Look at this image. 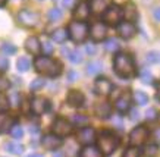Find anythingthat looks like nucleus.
I'll return each instance as SVG.
<instances>
[{
  "instance_id": "7ed1b4c3",
  "label": "nucleus",
  "mask_w": 160,
  "mask_h": 157,
  "mask_svg": "<svg viewBox=\"0 0 160 157\" xmlns=\"http://www.w3.org/2000/svg\"><path fill=\"white\" fill-rule=\"evenodd\" d=\"M113 69L122 78H131L135 75V65L131 56L125 53H119L115 56L113 60Z\"/></svg>"
},
{
  "instance_id": "c85d7f7f",
  "label": "nucleus",
  "mask_w": 160,
  "mask_h": 157,
  "mask_svg": "<svg viewBox=\"0 0 160 157\" xmlns=\"http://www.w3.org/2000/svg\"><path fill=\"white\" fill-rule=\"evenodd\" d=\"M104 49L109 52V53H113V52H116L119 49V41L116 38H109L106 40V43H104Z\"/></svg>"
},
{
  "instance_id": "f3484780",
  "label": "nucleus",
  "mask_w": 160,
  "mask_h": 157,
  "mask_svg": "<svg viewBox=\"0 0 160 157\" xmlns=\"http://www.w3.org/2000/svg\"><path fill=\"white\" fill-rule=\"evenodd\" d=\"M84 94L81 91H78V90H72V91H69L68 97H66V101H68L72 107H81L84 104Z\"/></svg>"
},
{
  "instance_id": "c9c22d12",
  "label": "nucleus",
  "mask_w": 160,
  "mask_h": 157,
  "mask_svg": "<svg viewBox=\"0 0 160 157\" xmlns=\"http://www.w3.org/2000/svg\"><path fill=\"white\" fill-rule=\"evenodd\" d=\"M15 52H16V47H15L13 44H9V43H5V44L2 46V53L3 54H13Z\"/></svg>"
},
{
  "instance_id": "cd10ccee",
  "label": "nucleus",
  "mask_w": 160,
  "mask_h": 157,
  "mask_svg": "<svg viewBox=\"0 0 160 157\" xmlns=\"http://www.w3.org/2000/svg\"><path fill=\"white\" fill-rule=\"evenodd\" d=\"M16 66H18V71L21 72H27L31 66V62H29L28 57H19V59L16 60Z\"/></svg>"
},
{
  "instance_id": "5701e85b",
  "label": "nucleus",
  "mask_w": 160,
  "mask_h": 157,
  "mask_svg": "<svg viewBox=\"0 0 160 157\" xmlns=\"http://www.w3.org/2000/svg\"><path fill=\"white\" fill-rule=\"evenodd\" d=\"M81 157H103V154L98 151L97 147H94V145H85L82 148V151H81Z\"/></svg>"
},
{
  "instance_id": "864d4df0",
  "label": "nucleus",
  "mask_w": 160,
  "mask_h": 157,
  "mask_svg": "<svg viewBox=\"0 0 160 157\" xmlns=\"http://www.w3.org/2000/svg\"><path fill=\"white\" fill-rule=\"evenodd\" d=\"M28 157H43L41 154H31V156H28Z\"/></svg>"
},
{
  "instance_id": "4be33fe9",
  "label": "nucleus",
  "mask_w": 160,
  "mask_h": 157,
  "mask_svg": "<svg viewBox=\"0 0 160 157\" xmlns=\"http://www.w3.org/2000/svg\"><path fill=\"white\" fill-rule=\"evenodd\" d=\"M13 125V118L9 115H0V132H8V129H10Z\"/></svg>"
},
{
  "instance_id": "f704fd0d",
  "label": "nucleus",
  "mask_w": 160,
  "mask_h": 157,
  "mask_svg": "<svg viewBox=\"0 0 160 157\" xmlns=\"http://www.w3.org/2000/svg\"><path fill=\"white\" fill-rule=\"evenodd\" d=\"M157 153H159V148H157V145H156V144H151V145H148V147L146 148L144 154H146L147 157H154V156H157Z\"/></svg>"
},
{
  "instance_id": "aec40b11",
  "label": "nucleus",
  "mask_w": 160,
  "mask_h": 157,
  "mask_svg": "<svg viewBox=\"0 0 160 157\" xmlns=\"http://www.w3.org/2000/svg\"><path fill=\"white\" fill-rule=\"evenodd\" d=\"M25 49H27L28 53L38 56L40 52H41V43H40V40L37 37H28L27 41H25Z\"/></svg>"
},
{
  "instance_id": "7c9ffc66",
  "label": "nucleus",
  "mask_w": 160,
  "mask_h": 157,
  "mask_svg": "<svg viewBox=\"0 0 160 157\" xmlns=\"http://www.w3.org/2000/svg\"><path fill=\"white\" fill-rule=\"evenodd\" d=\"M47 16H49V19L50 21H53V22H56V21L59 19H62V10L59 9V7H53V9H50L49 10V13H47Z\"/></svg>"
},
{
  "instance_id": "4c0bfd02",
  "label": "nucleus",
  "mask_w": 160,
  "mask_h": 157,
  "mask_svg": "<svg viewBox=\"0 0 160 157\" xmlns=\"http://www.w3.org/2000/svg\"><path fill=\"white\" fill-rule=\"evenodd\" d=\"M9 107V100L3 93H0V112H5Z\"/></svg>"
},
{
  "instance_id": "603ef678",
  "label": "nucleus",
  "mask_w": 160,
  "mask_h": 157,
  "mask_svg": "<svg viewBox=\"0 0 160 157\" xmlns=\"http://www.w3.org/2000/svg\"><path fill=\"white\" fill-rule=\"evenodd\" d=\"M6 2H8V0H0V7H2V6H5Z\"/></svg>"
},
{
  "instance_id": "393cba45",
  "label": "nucleus",
  "mask_w": 160,
  "mask_h": 157,
  "mask_svg": "<svg viewBox=\"0 0 160 157\" xmlns=\"http://www.w3.org/2000/svg\"><path fill=\"white\" fill-rule=\"evenodd\" d=\"M6 150L15 156H19L21 153L24 151V145H21L19 142H8L6 144Z\"/></svg>"
},
{
  "instance_id": "c03bdc74",
  "label": "nucleus",
  "mask_w": 160,
  "mask_h": 157,
  "mask_svg": "<svg viewBox=\"0 0 160 157\" xmlns=\"http://www.w3.org/2000/svg\"><path fill=\"white\" fill-rule=\"evenodd\" d=\"M9 68V60L5 56H0V71H6Z\"/></svg>"
},
{
  "instance_id": "423d86ee",
  "label": "nucleus",
  "mask_w": 160,
  "mask_h": 157,
  "mask_svg": "<svg viewBox=\"0 0 160 157\" xmlns=\"http://www.w3.org/2000/svg\"><path fill=\"white\" fill-rule=\"evenodd\" d=\"M103 21L104 25H118L122 21V9L118 5H110L103 12Z\"/></svg>"
},
{
  "instance_id": "a18cd8bd",
  "label": "nucleus",
  "mask_w": 160,
  "mask_h": 157,
  "mask_svg": "<svg viewBox=\"0 0 160 157\" xmlns=\"http://www.w3.org/2000/svg\"><path fill=\"white\" fill-rule=\"evenodd\" d=\"M156 116H157V110H156L154 107H151L147 110V119L148 120H153V119H156Z\"/></svg>"
},
{
  "instance_id": "39448f33",
  "label": "nucleus",
  "mask_w": 160,
  "mask_h": 157,
  "mask_svg": "<svg viewBox=\"0 0 160 157\" xmlns=\"http://www.w3.org/2000/svg\"><path fill=\"white\" fill-rule=\"evenodd\" d=\"M148 135H150V131L144 125H140V126L134 128L131 131V134H129V144H131V147H140V145H142L148 140Z\"/></svg>"
},
{
  "instance_id": "8fccbe9b",
  "label": "nucleus",
  "mask_w": 160,
  "mask_h": 157,
  "mask_svg": "<svg viewBox=\"0 0 160 157\" xmlns=\"http://www.w3.org/2000/svg\"><path fill=\"white\" fill-rule=\"evenodd\" d=\"M154 19L159 21V7H156V10H154Z\"/></svg>"
},
{
  "instance_id": "79ce46f5",
  "label": "nucleus",
  "mask_w": 160,
  "mask_h": 157,
  "mask_svg": "<svg viewBox=\"0 0 160 157\" xmlns=\"http://www.w3.org/2000/svg\"><path fill=\"white\" fill-rule=\"evenodd\" d=\"M43 85H44V79H41V78H38V79H34L32 82H31V90L32 91H37V90H40V88H43Z\"/></svg>"
},
{
  "instance_id": "2eb2a0df",
  "label": "nucleus",
  "mask_w": 160,
  "mask_h": 157,
  "mask_svg": "<svg viewBox=\"0 0 160 157\" xmlns=\"http://www.w3.org/2000/svg\"><path fill=\"white\" fill-rule=\"evenodd\" d=\"M122 9V18H125V21L128 22H134L138 18V10H137V6L132 3V2H128L123 5Z\"/></svg>"
},
{
  "instance_id": "de8ad7c7",
  "label": "nucleus",
  "mask_w": 160,
  "mask_h": 157,
  "mask_svg": "<svg viewBox=\"0 0 160 157\" xmlns=\"http://www.w3.org/2000/svg\"><path fill=\"white\" fill-rule=\"evenodd\" d=\"M129 118H131V120H137V119H140V112H138L137 109H134V110L131 112V116H129Z\"/></svg>"
},
{
  "instance_id": "20e7f679",
  "label": "nucleus",
  "mask_w": 160,
  "mask_h": 157,
  "mask_svg": "<svg viewBox=\"0 0 160 157\" xmlns=\"http://www.w3.org/2000/svg\"><path fill=\"white\" fill-rule=\"evenodd\" d=\"M88 35V25L82 21H73L68 27V37L77 41V43H82Z\"/></svg>"
},
{
  "instance_id": "49530a36",
  "label": "nucleus",
  "mask_w": 160,
  "mask_h": 157,
  "mask_svg": "<svg viewBox=\"0 0 160 157\" xmlns=\"http://www.w3.org/2000/svg\"><path fill=\"white\" fill-rule=\"evenodd\" d=\"M62 3L66 9H71V7H73V6L77 5V0H62Z\"/></svg>"
},
{
  "instance_id": "4468645a",
  "label": "nucleus",
  "mask_w": 160,
  "mask_h": 157,
  "mask_svg": "<svg viewBox=\"0 0 160 157\" xmlns=\"http://www.w3.org/2000/svg\"><path fill=\"white\" fill-rule=\"evenodd\" d=\"M112 88H113V84L107 78H98V79H96V82H94V90H96V93L100 94V96H109Z\"/></svg>"
},
{
  "instance_id": "a878e982",
  "label": "nucleus",
  "mask_w": 160,
  "mask_h": 157,
  "mask_svg": "<svg viewBox=\"0 0 160 157\" xmlns=\"http://www.w3.org/2000/svg\"><path fill=\"white\" fill-rule=\"evenodd\" d=\"M134 100L138 106H146L148 103V96L144 91H135L134 93Z\"/></svg>"
},
{
  "instance_id": "1a4fd4ad",
  "label": "nucleus",
  "mask_w": 160,
  "mask_h": 157,
  "mask_svg": "<svg viewBox=\"0 0 160 157\" xmlns=\"http://www.w3.org/2000/svg\"><path fill=\"white\" fill-rule=\"evenodd\" d=\"M96 131L90 126H85V128H81L77 134V140L79 144H84V145H90L92 142L96 141Z\"/></svg>"
},
{
  "instance_id": "2f4dec72",
  "label": "nucleus",
  "mask_w": 160,
  "mask_h": 157,
  "mask_svg": "<svg viewBox=\"0 0 160 157\" xmlns=\"http://www.w3.org/2000/svg\"><path fill=\"white\" fill-rule=\"evenodd\" d=\"M140 78L144 84H151L153 82V75H151V72L148 71V69H142V71H141Z\"/></svg>"
},
{
  "instance_id": "a211bd4d",
  "label": "nucleus",
  "mask_w": 160,
  "mask_h": 157,
  "mask_svg": "<svg viewBox=\"0 0 160 157\" xmlns=\"http://www.w3.org/2000/svg\"><path fill=\"white\" fill-rule=\"evenodd\" d=\"M88 16H90V6H88V3H85V2L78 3V6L73 10V18L77 21H82L84 22Z\"/></svg>"
},
{
  "instance_id": "3c124183",
  "label": "nucleus",
  "mask_w": 160,
  "mask_h": 157,
  "mask_svg": "<svg viewBox=\"0 0 160 157\" xmlns=\"http://www.w3.org/2000/svg\"><path fill=\"white\" fill-rule=\"evenodd\" d=\"M75 76H77V74H72V72H71V74H69V81H75Z\"/></svg>"
},
{
  "instance_id": "c756f323",
  "label": "nucleus",
  "mask_w": 160,
  "mask_h": 157,
  "mask_svg": "<svg viewBox=\"0 0 160 157\" xmlns=\"http://www.w3.org/2000/svg\"><path fill=\"white\" fill-rule=\"evenodd\" d=\"M68 59L72 62V63H81L82 62V56H81V53L78 52V50H69L68 52Z\"/></svg>"
},
{
  "instance_id": "72a5a7b5",
  "label": "nucleus",
  "mask_w": 160,
  "mask_h": 157,
  "mask_svg": "<svg viewBox=\"0 0 160 157\" xmlns=\"http://www.w3.org/2000/svg\"><path fill=\"white\" fill-rule=\"evenodd\" d=\"M10 132H12V137H13V138L19 140V138H22V135H24V129H22L19 125H12V128H10Z\"/></svg>"
},
{
  "instance_id": "6ab92c4d",
  "label": "nucleus",
  "mask_w": 160,
  "mask_h": 157,
  "mask_svg": "<svg viewBox=\"0 0 160 157\" xmlns=\"http://www.w3.org/2000/svg\"><path fill=\"white\" fill-rule=\"evenodd\" d=\"M112 5V0H91L90 2V10L96 15H100Z\"/></svg>"
},
{
  "instance_id": "bb28decb",
  "label": "nucleus",
  "mask_w": 160,
  "mask_h": 157,
  "mask_svg": "<svg viewBox=\"0 0 160 157\" xmlns=\"http://www.w3.org/2000/svg\"><path fill=\"white\" fill-rule=\"evenodd\" d=\"M103 65L102 62H90V65L87 66V72L90 75H97L98 72H102Z\"/></svg>"
},
{
  "instance_id": "37998d69",
  "label": "nucleus",
  "mask_w": 160,
  "mask_h": 157,
  "mask_svg": "<svg viewBox=\"0 0 160 157\" xmlns=\"http://www.w3.org/2000/svg\"><path fill=\"white\" fill-rule=\"evenodd\" d=\"M8 100H9V103H12V106H19V94L16 93V91H13V93L10 94L9 97H8Z\"/></svg>"
},
{
  "instance_id": "ea45409f",
  "label": "nucleus",
  "mask_w": 160,
  "mask_h": 157,
  "mask_svg": "<svg viewBox=\"0 0 160 157\" xmlns=\"http://www.w3.org/2000/svg\"><path fill=\"white\" fill-rule=\"evenodd\" d=\"M159 53L157 52H150V53H147V57L146 60L148 62V63H157L159 62Z\"/></svg>"
},
{
  "instance_id": "9b49d317",
  "label": "nucleus",
  "mask_w": 160,
  "mask_h": 157,
  "mask_svg": "<svg viewBox=\"0 0 160 157\" xmlns=\"http://www.w3.org/2000/svg\"><path fill=\"white\" fill-rule=\"evenodd\" d=\"M88 32H90V35H91V38L94 41H102V40L106 38L107 28L103 22H94L91 25V28L88 30Z\"/></svg>"
},
{
  "instance_id": "dca6fc26",
  "label": "nucleus",
  "mask_w": 160,
  "mask_h": 157,
  "mask_svg": "<svg viewBox=\"0 0 160 157\" xmlns=\"http://www.w3.org/2000/svg\"><path fill=\"white\" fill-rule=\"evenodd\" d=\"M115 107L119 113H125L129 110L131 107V94L129 93H123L119 98H116L115 101Z\"/></svg>"
},
{
  "instance_id": "473e14b6",
  "label": "nucleus",
  "mask_w": 160,
  "mask_h": 157,
  "mask_svg": "<svg viewBox=\"0 0 160 157\" xmlns=\"http://www.w3.org/2000/svg\"><path fill=\"white\" fill-rule=\"evenodd\" d=\"M73 123L78 125V126H85L88 123V118L85 115H75L73 116Z\"/></svg>"
},
{
  "instance_id": "a19ab883",
  "label": "nucleus",
  "mask_w": 160,
  "mask_h": 157,
  "mask_svg": "<svg viewBox=\"0 0 160 157\" xmlns=\"http://www.w3.org/2000/svg\"><path fill=\"white\" fill-rule=\"evenodd\" d=\"M9 87H10V81L6 78V76H2V75H0V93H2V91H6Z\"/></svg>"
},
{
  "instance_id": "412c9836",
  "label": "nucleus",
  "mask_w": 160,
  "mask_h": 157,
  "mask_svg": "<svg viewBox=\"0 0 160 157\" xmlns=\"http://www.w3.org/2000/svg\"><path fill=\"white\" fill-rule=\"evenodd\" d=\"M94 112L97 115L98 118L102 119H107L112 115V106L106 101H102V103H97L96 107H94Z\"/></svg>"
},
{
  "instance_id": "f8f14e48",
  "label": "nucleus",
  "mask_w": 160,
  "mask_h": 157,
  "mask_svg": "<svg viewBox=\"0 0 160 157\" xmlns=\"http://www.w3.org/2000/svg\"><path fill=\"white\" fill-rule=\"evenodd\" d=\"M118 32H119V35H121L122 38L129 40L137 34V28L132 22L125 21V22H119L118 24Z\"/></svg>"
},
{
  "instance_id": "09e8293b",
  "label": "nucleus",
  "mask_w": 160,
  "mask_h": 157,
  "mask_svg": "<svg viewBox=\"0 0 160 157\" xmlns=\"http://www.w3.org/2000/svg\"><path fill=\"white\" fill-rule=\"evenodd\" d=\"M85 52H87L88 54H94L96 53V47H94V46H85Z\"/></svg>"
},
{
  "instance_id": "58836bf2",
  "label": "nucleus",
  "mask_w": 160,
  "mask_h": 157,
  "mask_svg": "<svg viewBox=\"0 0 160 157\" xmlns=\"http://www.w3.org/2000/svg\"><path fill=\"white\" fill-rule=\"evenodd\" d=\"M122 157H140V151H138L137 147H129L125 153H123Z\"/></svg>"
},
{
  "instance_id": "e433bc0d",
  "label": "nucleus",
  "mask_w": 160,
  "mask_h": 157,
  "mask_svg": "<svg viewBox=\"0 0 160 157\" xmlns=\"http://www.w3.org/2000/svg\"><path fill=\"white\" fill-rule=\"evenodd\" d=\"M41 47H43V52L46 54H52L53 53V50H54V47H53V44H52V41H50V40H44Z\"/></svg>"
},
{
  "instance_id": "b1692460",
  "label": "nucleus",
  "mask_w": 160,
  "mask_h": 157,
  "mask_svg": "<svg viewBox=\"0 0 160 157\" xmlns=\"http://www.w3.org/2000/svg\"><path fill=\"white\" fill-rule=\"evenodd\" d=\"M66 38H68V31L65 30V28H58L52 34V40H53L54 43H65Z\"/></svg>"
},
{
  "instance_id": "0eeeda50",
  "label": "nucleus",
  "mask_w": 160,
  "mask_h": 157,
  "mask_svg": "<svg viewBox=\"0 0 160 157\" xmlns=\"http://www.w3.org/2000/svg\"><path fill=\"white\" fill-rule=\"evenodd\" d=\"M38 19H40L38 13L34 12V10L24 9L18 13V21H19V24L22 25V27H27V28L35 27V25L38 24Z\"/></svg>"
},
{
  "instance_id": "f03ea898",
  "label": "nucleus",
  "mask_w": 160,
  "mask_h": 157,
  "mask_svg": "<svg viewBox=\"0 0 160 157\" xmlns=\"http://www.w3.org/2000/svg\"><path fill=\"white\" fill-rule=\"evenodd\" d=\"M97 141V148L103 156H109L113 151H116V148L121 144V140L116 134L110 132V131H103L98 134V137H96Z\"/></svg>"
},
{
  "instance_id": "ddd939ff",
  "label": "nucleus",
  "mask_w": 160,
  "mask_h": 157,
  "mask_svg": "<svg viewBox=\"0 0 160 157\" xmlns=\"http://www.w3.org/2000/svg\"><path fill=\"white\" fill-rule=\"evenodd\" d=\"M41 145L46 150H58L62 145V140H60V137L54 135V134H47V135H44L41 138Z\"/></svg>"
},
{
  "instance_id": "f257e3e1",
  "label": "nucleus",
  "mask_w": 160,
  "mask_h": 157,
  "mask_svg": "<svg viewBox=\"0 0 160 157\" xmlns=\"http://www.w3.org/2000/svg\"><path fill=\"white\" fill-rule=\"evenodd\" d=\"M35 71L38 74L44 75V76H59L62 74V65L59 63L58 60L52 59L49 56H38L34 62Z\"/></svg>"
},
{
  "instance_id": "9d476101",
  "label": "nucleus",
  "mask_w": 160,
  "mask_h": 157,
  "mask_svg": "<svg viewBox=\"0 0 160 157\" xmlns=\"http://www.w3.org/2000/svg\"><path fill=\"white\" fill-rule=\"evenodd\" d=\"M29 104H31V109H32V112L35 115H43L50 109V101L46 97H41V96L34 97Z\"/></svg>"
},
{
  "instance_id": "6e6552de",
  "label": "nucleus",
  "mask_w": 160,
  "mask_h": 157,
  "mask_svg": "<svg viewBox=\"0 0 160 157\" xmlns=\"http://www.w3.org/2000/svg\"><path fill=\"white\" fill-rule=\"evenodd\" d=\"M52 129H53L54 135H58V137H66V135H69V134L72 132V123L63 118H58L53 122Z\"/></svg>"
}]
</instances>
